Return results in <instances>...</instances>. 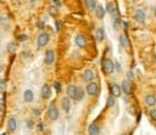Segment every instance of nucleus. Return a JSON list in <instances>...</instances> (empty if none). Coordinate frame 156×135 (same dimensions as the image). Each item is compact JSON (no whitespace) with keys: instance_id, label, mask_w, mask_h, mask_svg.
I'll use <instances>...</instances> for the list:
<instances>
[{"instance_id":"1","label":"nucleus","mask_w":156,"mask_h":135,"mask_svg":"<svg viewBox=\"0 0 156 135\" xmlns=\"http://www.w3.org/2000/svg\"><path fill=\"white\" fill-rule=\"evenodd\" d=\"M87 94L90 96H95L99 94V84L97 82H89L87 85Z\"/></svg>"},{"instance_id":"2","label":"nucleus","mask_w":156,"mask_h":135,"mask_svg":"<svg viewBox=\"0 0 156 135\" xmlns=\"http://www.w3.org/2000/svg\"><path fill=\"white\" fill-rule=\"evenodd\" d=\"M115 62H112V60H105L104 63H103V70L105 72V74H111L115 72Z\"/></svg>"},{"instance_id":"3","label":"nucleus","mask_w":156,"mask_h":135,"mask_svg":"<svg viewBox=\"0 0 156 135\" xmlns=\"http://www.w3.org/2000/svg\"><path fill=\"white\" fill-rule=\"evenodd\" d=\"M134 18L138 23H144L145 19H146V13L143 9H137L134 13Z\"/></svg>"},{"instance_id":"4","label":"nucleus","mask_w":156,"mask_h":135,"mask_svg":"<svg viewBox=\"0 0 156 135\" xmlns=\"http://www.w3.org/2000/svg\"><path fill=\"white\" fill-rule=\"evenodd\" d=\"M37 43H38V46L39 48H43V46H45L46 44L49 43V34L48 33H40L39 37H38V40H37Z\"/></svg>"},{"instance_id":"5","label":"nucleus","mask_w":156,"mask_h":135,"mask_svg":"<svg viewBox=\"0 0 156 135\" xmlns=\"http://www.w3.org/2000/svg\"><path fill=\"white\" fill-rule=\"evenodd\" d=\"M48 116L50 118V120H57L59 118V110L55 105H51L48 110Z\"/></svg>"},{"instance_id":"6","label":"nucleus","mask_w":156,"mask_h":135,"mask_svg":"<svg viewBox=\"0 0 156 135\" xmlns=\"http://www.w3.org/2000/svg\"><path fill=\"white\" fill-rule=\"evenodd\" d=\"M121 93H122V88L118 84H111L110 85V94L113 97L121 96Z\"/></svg>"},{"instance_id":"7","label":"nucleus","mask_w":156,"mask_h":135,"mask_svg":"<svg viewBox=\"0 0 156 135\" xmlns=\"http://www.w3.org/2000/svg\"><path fill=\"white\" fill-rule=\"evenodd\" d=\"M42 93V97L44 99V100H48V99H50L51 97V88L48 85V84H44L43 86H42V90H40Z\"/></svg>"},{"instance_id":"8","label":"nucleus","mask_w":156,"mask_h":135,"mask_svg":"<svg viewBox=\"0 0 156 135\" xmlns=\"http://www.w3.org/2000/svg\"><path fill=\"white\" fill-rule=\"evenodd\" d=\"M54 62H55V52L52 50H48L45 52V63L48 66H50Z\"/></svg>"},{"instance_id":"9","label":"nucleus","mask_w":156,"mask_h":135,"mask_svg":"<svg viewBox=\"0 0 156 135\" xmlns=\"http://www.w3.org/2000/svg\"><path fill=\"white\" fill-rule=\"evenodd\" d=\"M78 48H85L87 46V38L83 35V34H77L76 35V39H74Z\"/></svg>"},{"instance_id":"10","label":"nucleus","mask_w":156,"mask_h":135,"mask_svg":"<svg viewBox=\"0 0 156 135\" xmlns=\"http://www.w3.org/2000/svg\"><path fill=\"white\" fill-rule=\"evenodd\" d=\"M61 107H62V110L69 113L70 112V109H71V101H70V97H64L62 100H61Z\"/></svg>"},{"instance_id":"11","label":"nucleus","mask_w":156,"mask_h":135,"mask_svg":"<svg viewBox=\"0 0 156 135\" xmlns=\"http://www.w3.org/2000/svg\"><path fill=\"white\" fill-rule=\"evenodd\" d=\"M122 91H123L126 95H129L132 94V84L129 83V80H125V82H122Z\"/></svg>"},{"instance_id":"12","label":"nucleus","mask_w":156,"mask_h":135,"mask_svg":"<svg viewBox=\"0 0 156 135\" xmlns=\"http://www.w3.org/2000/svg\"><path fill=\"white\" fill-rule=\"evenodd\" d=\"M94 77H95V73H94L93 70H85L83 73V79L85 82H93Z\"/></svg>"},{"instance_id":"13","label":"nucleus","mask_w":156,"mask_h":135,"mask_svg":"<svg viewBox=\"0 0 156 135\" xmlns=\"http://www.w3.org/2000/svg\"><path fill=\"white\" fill-rule=\"evenodd\" d=\"M23 100H24V102H27V104H31L33 100H34V94H33V91L32 90H26L24 93H23Z\"/></svg>"},{"instance_id":"14","label":"nucleus","mask_w":156,"mask_h":135,"mask_svg":"<svg viewBox=\"0 0 156 135\" xmlns=\"http://www.w3.org/2000/svg\"><path fill=\"white\" fill-rule=\"evenodd\" d=\"M67 96H69L70 99H73L76 97V91H77V86L73 85V84H70L69 86H67Z\"/></svg>"},{"instance_id":"15","label":"nucleus","mask_w":156,"mask_h":135,"mask_svg":"<svg viewBox=\"0 0 156 135\" xmlns=\"http://www.w3.org/2000/svg\"><path fill=\"white\" fill-rule=\"evenodd\" d=\"M105 15H106V10H105L101 5H98V6H97V9H95V16H97V18H99V19H104Z\"/></svg>"},{"instance_id":"16","label":"nucleus","mask_w":156,"mask_h":135,"mask_svg":"<svg viewBox=\"0 0 156 135\" xmlns=\"http://www.w3.org/2000/svg\"><path fill=\"white\" fill-rule=\"evenodd\" d=\"M8 127H9V129L10 132H15L17 129V120L15 117H10L9 120H8Z\"/></svg>"},{"instance_id":"17","label":"nucleus","mask_w":156,"mask_h":135,"mask_svg":"<svg viewBox=\"0 0 156 135\" xmlns=\"http://www.w3.org/2000/svg\"><path fill=\"white\" fill-rule=\"evenodd\" d=\"M145 104L148 106H150V107L155 106L156 105V97H155V95H153V94H149V95H146L145 96Z\"/></svg>"},{"instance_id":"18","label":"nucleus","mask_w":156,"mask_h":135,"mask_svg":"<svg viewBox=\"0 0 156 135\" xmlns=\"http://www.w3.org/2000/svg\"><path fill=\"white\" fill-rule=\"evenodd\" d=\"M88 130H89L90 135H99L100 134V128H99V125L97 123H92L89 125V129Z\"/></svg>"},{"instance_id":"19","label":"nucleus","mask_w":156,"mask_h":135,"mask_svg":"<svg viewBox=\"0 0 156 135\" xmlns=\"http://www.w3.org/2000/svg\"><path fill=\"white\" fill-rule=\"evenodd\" d=\"M95 38H97V40L99 43H101L103 40L105 39V32H104V29L103 28H98L97 29V32H95Z\"/></svg>"},{"instance_id":"20","label":"nucleus","mask_w":156,"mask_h":135,"mask_svg":"<svg viewBox=\"0 0 156 135\" xmlns=\"http://www.w3.org/2000/svg\"><path fill=\"white\" fill-rule=\"evenodd\" d=\"M85 6H87V9L89 10V11H93V10H95L97 9V0H85Z\"/></svg>"},{"instance_id":"21","label":"nucleus","mask_w":156,"mask_h":135,"mask_svg":"<svg viewBox=\"0 0 156 135\" xmlns=\"http://www.w3.org/2000/svg\"><path fill=\"white\" fill-rule=\"evenodd\" d=\"M120 43H121V45L123 46V48H126V49L129 48V40H128V38L125 34L120 35Z\"/></svg>"},{"instance_id":"22","label":"nucleus","mask_w":156,"mask_h":135,"mask_svg":"<svg viewBox=\"0 0 156 135\" xmlns=\"http://www.w3.org/2000/svg\"><path fill=\"white\" fill-rule=\"evenodd\" d=\"M84 97V91L82 88H77V91H76V97H74V100L76 101H82Z\"/></svg>"},{"instance_id":"23","label":"nucleus","mask_w":156,"mask_h":135,"mask_svg":"<svg viewBox=\"0 0 156 135\" xmlns=\"http://www.w3.org/2000/svg\"><path fill=\"white\" fill-rule=\"evenodd\" d=\"M105 10H106V12H107V13H110V15L112 16V15H113V12L116 11V8H115V5H113L112 3H107V4H106V9H105Z\"/></svg>"},{"instance_id":"24","label":"nucleus","mask_w":156,"mask_h":135,"mask_svg":"<svg viewBox=\"0 0 156 135\" xmlns=\"http://www.w3.org/2000/svg\"><path fill=\"white\" fill-rule=\"evenodd\" d=\"M8 50H9L10 54H13V52L16 51V45L13 44V43H9V45H8Z\"/></svg>"},{"instance_id":"25","label":"nucleus","mask_w":156,"mask_h":135,"mask_svg":"<svg viewBox=\"0 0 156 135\" xmlns=\"http://www.w3.org/2000/svg\"><path fill=\"white\" fill-rule=\"evenodd\" d=\"M5 99H6L5 93L0 90V105H4V104H5Z\"/></svg>"},{"instance_id":"26","label":"nucleus","mask_w":156,"mask_h":135,"mask_svg":"<svg viewBox=\"0 0 156 135\" xmlns=\"http://www.w3.org/2000/svg\"><path fill=\"white\" fill-rule=\"evenodd\" d=\"M54 86H55V90H56V93H60V91H61V84H60V82H55V84H54Z\"/></svg>"},{"instance_id":"27","label":"nucleus","mask_w":156,"mask_h":135,"mask_svg":"<svg viewBox=\"0 0 156 135\" xmlns=\"http://www.w3.org/2000/svg\"><path fill=\"white\" fill-rule=\"evenodd\" d=\"M150 117H151V119L156 120V109H153L150 111Z\"/></svg>"},{"instance_id":"28","label":"nucleus","mask_w":156,"mask_h":135,"mask_svg":"<svg viewBox=\"0 0 156 135\" xmlns=\"http://www.w3.org/2000/svg\"><path fill=\"white\" fill-rule=\"evenodd\" d=\"M113 104H115V97L111 95L108 97V106H113Z\"/></svg>"},{"instance_id":"29","label":"nucleus","mask_w":156,"mask_h":135,"mask_svg":"<svg viewBox=\"0 0 156 135\" xmlns=\"http://www.w3.org/2000/svg\"><path fill=\"white\" fill-rule=\"evenodd\" d=\"M55 26H56V32L59 33V32L61 31V22H60V21H56V22H55Z\"/></svg>"},{"instance_id":"30","label":"nucleus","mask_w":156,"mask_h":135,"mask_svg":"<svg viewBox=\"0 0 156 135\" xmlns=\"http://www.w3.org/2000/svg\"><path fill=\"white\" fill-rule=\"evenodd\" d=\"M5 86H6L5 80H4V79H0V90H1V89H4Z\"/></svg>"},{"instance_id":"31","label":"nucleus","mask_w":156,"mask_h":135,"mask_svg":"<svg viewBox=\"0 0 156 135\" xmlns=\"http://www.w3.org/2000/svg\"><path fill=\"white\" fill-rule=\"evenodd\" d=\"M127 78H128V79H134V73H133L132 71H129V72L127 73Z\"/></svg>"},{"instance_id":"32","label":"nucleus","mask_w":156,"mask_h":135,"mask_svg":"<svg viewBox=\"0 0 156 135\" xmlns=\"http://www.w3.org/2000/svg\"><path fill=\"white\" fill-rule=\"evenodd\" d=\"M115 66H116V71H117V72H122V67H121V65H120L118 62L115 65Z\"/></svg>"},{"instance_id":"33","label":"nucleus","mask_w":156,"mask_h":135,"mask_svg":"<svg viewBox=\"0 0 156 135\" xmlns=\"http://www.w3.org/2000/svg\"><path fill=\"white\" fill-rule=\"evenodd\" d=\"M52 3H54V5H55V6H57V8L61 5V1H60V0H52Z\"/></svg>"},{"instance_id":"34","label":"nucleus","mask_w":156,"mask_h":135,"mask_svg":"<svg viewBox=\"0 0 156 135\" xmlns=\"http://www.w3.org/2000/svg\"><path fill=\"white\" fill-rule=\"evenodd\" d=\"M27 125H28V128L29 129H33V128H34V124H33L31 120H28V122H27Z\"/></svg>"},{"instance_id":"35","label":"nucleus","mask_w":156,"mask_h":135,"mask_svg":"<svg viewBox=\"0 0 156 135\" xmlns=\"http://www.w3.org/2000/svg\"><path fill=\"white\" fill-rule=\"evenodd\" d=\"M38 27H39V28H44L45 24H44L42 21H39V22H38Z\"/></svg>"},{"instance_id":"36","label":"nucleus","mask_w":156,"mask_h":135,"mask_svg":"<svg viewBox=\"0 0 156 135\" xmlns=\"http://www.w3.org/2000/svg\"><path fill=\"white\" fill-rule=\"evenodd\" d=\"M50 12H51V15H56V9H50Z\"/></svg>"},{"instance_id":"37","label":"nucleus","mask_w":156,"mask_h":135,"mask_svg":"<svg viewBox=\"0 0 156 135\" xmlns=\"http://www.w3.org/2000/svg\"><path fill=\"white\" fill-rule=\"evenodd\" d=\"M26 39H27V35H24V34L20 37V40H21V42H23V40H26Z\"/></svg>"},{"instance_id":"38","label":"nucleus","mask_w":156,"mask_h":135,"mask_svg":"<svg viewBox=\"0 0 156 135\" xmlns=\"http://www.w3.org/2000/svg\"><path fill=\"white\" fill-rule=\"evenodd\" d=\"M38 127H39V130H43V124H42V123H39Z\"/></svg>"},{"instance_id":"39","label":"nucleus","mask_w":156,"mask_h":135,"mask_svg":"<svg viewBox=\"0 0 156 135\" xmlns=\"http://www.w3.org/2000/svg\"><path fill=\"white\" fill-rule=\"evenodd\" d=\"M123 24H125V28H128V23L127 22H123Z\"/></svg>"},{"instance_id":"40","label":"nucleus","mask_w":156,"mask_h":135,"mask_svg":"<svg viewBox=\"0 0 156 135\" xmlns=\"http://www.w3.org/2000/svg\"><path fill=\"white\" fill-rule=\"evenodd\" d=\"M1 113H3V109H1V105H0V116H1Z\"/></svg>"},{"instance_id":"41","label":"nucleus","mask_w":156,"mask_h":135,"mask_svg":"<svg viewBox=\"0 0 156 135\" xmlns=\"http://www.w3.org/2000/svg\"><path fill=\"white\" fill-rule=\"evenodd\" d=\"M29 1H31V3H34V1H36V0H29Z\"/></svg>"},{"instance_id":"42","label":"nucleus","mask_w":156,"mask_h":135,"mask_svg":"<svg viewBox=\"0 0 156 135\" xmlns=\"http://www.w3.org/2000/svg\"><path fill=\"white\" fill-rule=\"evenodd\" d=\"M154 12H155V16H156V6H155V11Z\"/></svg>"},{"instance_id":"43","label":"nucleus","mask_w":156,"mask_h":135,"mask_svg":"<svg viewBox=\"0 0 156 135\" xmlns=\"http://www.w3.org/2000/svg\"><path fill=\"white\" fill-rule=\"evenodd\" d=\"M0 72H1V63H0Z\"/></svg>"},{"instance_id":"44","label":"nucleus","mask_w":156,"mask_h":135,"mask_svg":"<svg viewBox=\"0 0 156 135\" xmlns=\"http://www.w3.org/2000/svg\"><path fill=\"white\" fill-rule=\"evenodd\" d=\"M1 135H8V134H6V133H3V134H1Z\"/></svg>"},{"instance_id":"45","label":"nucleus","mask_w":156,"mask_h":135,"mask_svg":"<svg viewBox=\"0 0 156 135\" xmlns=\"http://www.w3.org/2000/svg\"><path fill=\"white\" fill-rule=\"evenodd\" d=\"M133 1H138V0H133Z\"/></svg>"},{"instance_id":"46","label":"nucleus","mask_w":156,"mask_h":135,"mask_svg":"<svg viewBox=\"0 0 156 135\" xmlns=\"http://www.w3.org/2000/svg\"><path fill=\"white\" fill-rule=\"evenodd\" d=\"M155 62H156V56H155Z\"/></svg>"}]
</instances>
